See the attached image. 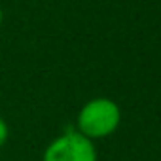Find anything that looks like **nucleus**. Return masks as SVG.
<instances>
[{"mask_svg":"<svg viewBox=\"0 0 161 161\" xmlns=\"http://www.w3.org/2000/svg\"><path fill=\"white\" fill-rule=\"evenodd\" d=\"M121 121V110L118 103L106 97H97L87 101L78 112L76 131L87 136L89 140L104 138L116 133Z\"/></svg>","mask_w":161,"mask_h":161,"instance_id":"nucleus-1","label":"nucleus"},{"mask_svg":"<svg viewBox=\"0 0 161 161\" xmlns=\"http://www.w3.org/2000/svg\"><path fill=\"white\" fill-rule=\"evenodd\" d=\"M42 161H97V148L82 133L68 129L46 146Z\"/></svg>","mask_w":161,"mask_h":161,"instance_id":"nucleus-2","label":"nucleus"},{"mask_svg":"<svg viewBox=\"0 0 161 161\" xmlns=\"http://www.w3.org/2000/svg\"><path fill=\"white\" fill-rule=\"evenodd\" d=\"M8 138H10V125L2 116H0V150L6 146Z\"/></svg>","mask_w":161,"mask_h":161,"instance_id":"nucleus-3","label":"nucleus"},{"mask_svg":"<svg viewBox=\"0 0 161 161\" xmlns=\"http://www.w3.org/2000/svg\"><path fill=\"white\" fill-rule=\"evenodd\" d=\"M2 23H4V10L0 6V27H2Z\"/></svg>","mask_w":161,"mask_h":161,"instance_id":"nucleus-4","label":"nucleus"}]
</instances>
